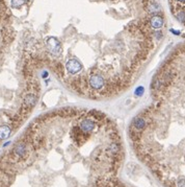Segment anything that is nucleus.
<instances>
[{
  "label": "nucleus",
  "mask_w": 185,
  "mask_h": 187,
  "mask_svg": "<svg viewBox=\"0 0 185 187\" xmlns=\"http://www.w3.org/2000/svg\"><path fill=\"white\" fill-rule=\"evenodd\" d=\"M152 95V103L134 121L138 154L148 165L164 153L183 156L185 162V44L162 65Z\"/></svg>",
  "instance_id": "1"
},
{
  "label": "nucleus",
  "mask_w": 185,
  "mask_h": 187,
  "mask_svg": "<svg viewBox=\"0 0 185 187\" xmlns=\"http://www.w3.org/2000/svg\"><path fill=\"white\" fill-rule=\"evenodd\" d=\"M11 128L9 125H1L0 127V140H4V139L9 138V136L11 135Z\"/></svg>",
  "instance_id": "2"
}]
</instances>
